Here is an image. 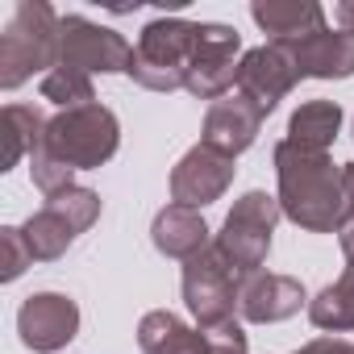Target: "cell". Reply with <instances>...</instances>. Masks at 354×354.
<instances>
[{
	"mask_svg": "<svg viewBox=\"0 0 354 354\" xmlns=\"http://www.w3.org/2000/svg\"><path fill=\"white\" fill-rule=\"evenodd\" d=\"M275 201L292 225L304 234H342L346 221V192H342V167L325 150H308L296 142L275 146Z\"/></svg>",
	"mask_w": 354,
	"mask_h": 354,
	"instance_id": "1",
	"label": "cell"
},
{
	"mask_svg": "<svg viewBox=\"0 0 354 354\" xmlns=\"http://www.w3.org/2000/svg\"><path fill=\"white\" fill-rule=\"evenodd\" d=\"M59 38H63V17L46 0H21L5 34H0V88L13 92L38 71L50 75L59 67Z\"/></svg>",
	"mask_w": 354,
	"mask_h": 354,
	"instance_id": "2",
	"label": "cell"
},
{
	"mask_svg": "<svg viewBox=\"0 0 354 354\" xmlns=\"http://www.w3.org/2000/svg\"><path fill=\"white\" fill-rule=\"evenodd\" d=\"M201 26L188 17H154L133 46L129 80L142 84L146 92H175L188 84V71L201 50Z\"/></svg>",
	"mask_w": 354,
	"mask_h": 354,
	"instance_id": "3",
	"label": "cell"
},
{
	"mask_svg": "<svg viewBox=\"0 0 354 354\" xmlns=\"http://www.w3.org/2000/svg\"><path fill=\"white\" fill-rule=\"evenodd\" d=\"M117 146H121V121L100 100L75 104V109H59L46 121V138H42V150L50 158H59L63 167H71V171L104 167L117 154Z\"/></svg>",
	"mask_w": 354,
	"mask_h": 354,
	"instance_id": "4",
	"label": "cell"
},
{
	"mask_svg": "<svg viewBox=\"0 0 354 354\" xmlns=\"http://www.w3.org/2000/svg\"><path fill=\"white\" fill-rule=\"evenodd\" d=\"M283 209L271 192H259L250 188L246 196L234 201L230 217L221 221V234L213 238V250L225 259V267L246 279V275H259L267 254H271V238H275V225H279Z\"/></svg>",
	"mask_w": 354,
	"mask_h": 354,
	"instance_id": "5",
	"label": "cell"
},
{
	"mask_svg": "<svg viewBox=\"0 0 354 354\" xmlns=\"http://www.w3.org/2000/svg\"><path fill=\"white\" fill-rule=\"evenodd\" d=\"M96 217H100V196L92 188L71 184V188L46 196V205L21 225V234H26L38 263H55L75 246L80 234H88L96 225Z\"/></svg>",
	"mask_w": 354,
	"mask_h": 354,
	"instance_id": "6",
	"label": "cell"
},
{
	"mask_svg": "<svg viewBox=\"0 0 354 354\" xmlns=\"http://www.w3.org/2000/svg\"><path fill=\"white\" fill-rule=\"evenodd\" d=\"M184 304L196 317V329H217L238 321V288L242 279L225 267V259L209 246L205 254H196L192 263H184Z\"/></svg>",
	"mask_w": 354,
	"mask_h": 354,
	"instance_id": "7",
	"label": "cell"
},
{
	"mask_svg": "<svg viewBox=\"0 0 354 354\" xmlns=\"http://www.w3.org/2000/svg\"><path fill=\"white\" fill-rule=\"evenodd\" d=\"M133 63V46L109 30L96 26L80 13L63 17V38H59V67L67 71H84V75H129Z\"/></svg>",
	"mask_w": 354,
	"mask_h": 354,
	"instance_id": "8",
	"label": "cell"
},
{
	"mask_svg": "<svg viewBox=\"0 0 354 354\" xmlns=\"http://www.w3.org/2000/svg\"><path fill=\"white\" fill-rule=\"evenodd\" d=\"M242 55V34L225 21H205L201 26V50H196V63L188 71V92L196 100H225L230 88L238 84V59Z\"/></svg>",
	"mask_w": 354,
	"mask_h": 354,
	"instance_id": "9",
	"label": "cell"
},
{
	"mask_svg": "<svg viewBox=\"0 0 354 354\" xmlns=\"http://www.w3.org/2000/svg\"><path fill=\"white\" fill-rule=\"evenodd\" d=\"M17 333L34 354H59L80 333V304L63 292H34L17 308Z\"/></svg>",
	"mask_w": 354,
	"mask_h": 354,
	"instance_id": "10",
	"label": "cell"
},
{
	"mask_svg": "<svg viewBox=\"0 0 354 354\" xmlns=\"http://www.w3.org/2000/svg\"><path fill=\"white\" fill-rule=\"evenodd\" d=\"M234 158L196 142L171 171V205H188V209H205L213 201H221L234 184Z\"/></svg>",
	"mask_w": 354,
	"mask_h": 354,
	"instance_id": "11",
	"label": "cell"
},
{
	"mask_svg": "<svg viewBox=\"0 0 354 354\" xmlns=\"http://www.w3.org/2000/svg\"><path fill=\"white\" fill-rule=\"evenodd\" d=\"M296 84H300V71L283 42H263V46L246 50L238 63V92L263 113H271Z\"/></svg>",
	"mask_w": 354,
	"mask_h": 354,
	"instance_id": "12",
	"label": "cell"
},
{
	"mask_svg": "<svg viewBox=\"0 0 354 354\" xmlns=\"http://www.w3.org/2000/svg\"><path fill=\"white\" fill-rule=\"evenodd\" d=\"M300 308H308V292L296 275L259 271V275H246L238 288V313L250 325H279Z\"/></svg>",
	"mask_w": 354,
	"mask_h": 354,
	"instance_id": "13",
	"label": "cell"
},
{
	"mask_svg": "<svg viewBox=\"0 0 354 354\" xmlns=\"http://www.w3.org/2000/svg\"><path fill=\"white\" fill-rule=\"evenodd\" d=\"M263 117H267V113L254 109L242 92H238V96H225V100L209 104L201 142L213 146V150H221V154H230V158H238L242 150H250V146L259 142V133H263Z\"/></svg>",
	"mask_w": 354,
	"mask_h": 354,
	"instance_id": "14",
	"label": "cell"
},
{
	"mask_svg": "<svg viewBox=\"0 0 354 354\" xmlns=\"http://www.w3.org/2000/svg\"><path fill=\"white\" fill-rule=\"evenodd\" d=\"M296 59L300 80H350L354 75V34L350 30H317L308 38L283 42Z\"/></svg>",
	"mask_w": 354,
	"mask_h": 354,
	"instance_id": "15",
	"label": "cell"
},
{
	"mask_svg": "<svg viewBox=\"0 0 354 354\" xmlns=\"http://www.w3.org/2000/svg\"><path fill=\"white\" fill-rule=\"evenodd\" d=\"M150 242L158 254L167 259H180V263H192L196 254H205L213 246V230L205 221L201 209H188V205H167L154 213L150 221Z\"/></svg>",
	"mask_w": 354,
	"mask_h": 354,
	"instance_id": "16",
	"label": "cell"
},
{
	"mask_svg": "<svg viewBox=\"0 0 354 354\" xmlns=\"http://www.w3.org/2000/svg\"><path fill=\"white\" fill-rule=\"evenodd\" d=\"M250 17L263 34H271V42H296L325 30V9L317 0H254Z\"/></svg>",
	"mask_w": 354,
	"mask_h": 354,
	"instance_id": "17",
	"label": "cell"
},
{
	"mask_svg": "<svg viewBox=\"0 0 354 354\" xmlns=\"http://www.w3.org/2000/svg\"><path fill=\"white\" fill-rule=\"evenodd\" d=\"M138 346L142 354H209L205 329H192L171 308H154L138 321Z\"/></svg>",
	"mask_w": 354,
	"mask_h": 354,
	"instance_id": "18",
	"label": "cell"
},
{
	"mask_svg": "<svg viewBox=\"0 0 354 354\" xmlns=\"http://www.w3.org/2000/svg\"><path fill=\"white\" fill-rule=\"evenodd\" d=\"M342 129V104L337 100H304L292 117H288V142L308 146V150H325L337 142Z\"/></svg>",
	"mask_w": 354,
	"mask_h": 354,
	"instance_id": "19",
	"label": "cell"
},
{
	"mask_svg": "<svg viewBox=\"0 0 354 354\" xmlns=\"http://www.w3.org/2000/svg\"><path fill=\"white\" fill-rule=\"evenodd\" d=\"M0 125H5V154H0V171H13L46 138V117L34 104H5Z\"/></svg>",
	"mask_w": 354,
	"mask_h": 354,
	"instance_id": "20",
	"label": "cell"
},
{
	"mask_svg": "<svg viewBox=\"0 0 354 354\" xmlns=\"http://www.w3.org/2000/svg\"><path fill=\"white\" fill-rule=\"evenodd\" d=\"M308 321L325 333H350L354 329V283L337 275L308 300Z\"/></svg>",
	"mask_w": 354,
	"mask_h": 354,
	"instance_id": "21",
	"label": "cell"
},
{
	"mask_svg": "<svg viewBox=\"0 0 354 354\" xmlns=\"http://www.w3.org/2000/svg\"><path fill=\"white\" fill-rule=\"evenodd\" d=\"M42 100L59 104V109H75V104H92L96 92H92V75L84 71H67V67H55L50 75H42Z\"/></svg>",
	"mask_w": 354,
	"mask_h": 354,
	"instance_id": "22",
	"label": "cell"
},
{
	"mask_svg": "<svg viewBox=\"0 0 354 354\" xmlns=\"http://www.w3.org/2000/svg\"><path fill=\"white\" fill-rule=\"evenodd\" d=\"M0 250H5V271H0V279L5 283H13V279H21L26 275V267L34 263V250H30V242H26V234L17 230V225H5L0 230Z\"/></svg>",
	"mask_w": 354,
	"mask_h": 354,
	"instance_id": "23",
	"label": "cell"
},
{
	"mask_svg": "<svg viewBox=\"0 0 354 354\" xmlns=\"http://www.w3.org/2000/svg\"><path fill=\"white\" fill-rule=\"evenodd\" d=\"M205 337H209V354H250V346H246V329H242V321H230V325H217V329H209Z\"/></svg>",
	"mask_w": 354,
	"mask_h": 354,
	"instance_id": "24",
	"label": "cell"
},
{
	"mask_svg": "<svg viewBox=\"0 0 354 354\" xmlns=\"http://www.w3.org/2000/svg\"><path fill=\"white\" fill-rule=\"evenodd\" d=\"M292 354H354V342H346V337H313Z\"/></svg>",
	"mask_w": 354,
	"mask_h": 354,
	"instance_id": "25",
	"label": "cell"
},
{
	"mask_svg": "<svg viewBox=\"0 0 354 354\" xmlns=\"http://www.w3.org/2000/svg\"><path fill=\"white\" fill-rule=\"evenodd\" d=\"M342 192H346V221L354 225V162H342Z\"/></svg>",
	"mask_w": 354,
	"mask_h": 354,
	"instance_id": "26",
	"label": "cell"
},
{
	"mask_svg": "<svg viewBox=\"0 0 354 354\" xmlns=\"http://www.w3.org/2000/svg\"><path fill=\"white\" fill-rule=\"evenodd\" d=\"M337 238H342V259H346V271H342V275L354 283V225H346Z\"/></svg>",
	"mask_w": 354,
	"mask_h": 354,
	"instance_id": "27",
	"label": "cell"
},
{
	"mask_svg": "<svg viewBox=\"0 0 354 354\" xmlns=\"http://www.w3.org/2000/svg\"><path fill=\"white\" fill-rule=\"evenodd\" d=\"M333 17H337V30H350L354 34V0H342V5L333 9Z\"/></svg>",
	"mask_w": 354,
	"mask_h": 354,
	"instance_id": "28",
	"label": "cell"
}]
</instances>
